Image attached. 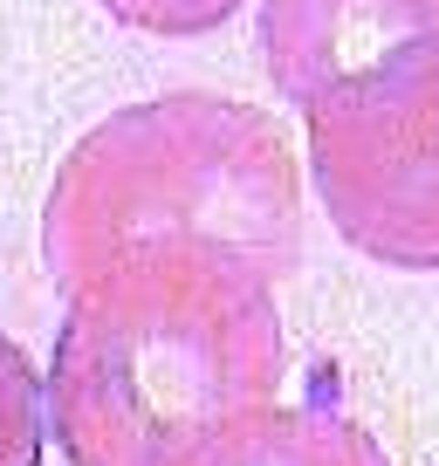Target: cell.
<instances>
[{"label": "cell", "instance_id": "obj_1", "mask_svg": "<svg viewBox=\"0 0 439 466\" xmlns=\"http://www.w3.org/2000/svg\"><path fill=\"white\" fill-rule=\"evenodd\" d=\"M281 281L234 254L158 248L62 295L48 432L62 466H199L281 391Z\"/></svg>", "mask_w": 439, "mask_h": 466}, {"label": "cell", "instance_id": "obj_2", "mask_svg": "<svg viewBox=\"0 0 439 466\" xmlns=\"http://www.w3.org/2000/svg\"><path fill=\"white\" fill-rule=\"evenodd\" d=\"M158 248H206L295 275L302 165L261 103L213 89H165L124 103L62 151L42 199V268L62 295L97 268Z\"/></svg>", "mask_w": 439, "mask_h": 466}, {"label": "cell", "instance_id": "obj_3", "mask_svg": "<svg viewBox=\"0 0 439 466\" xmlns=\"http://www.w3.org/2000/svg\"><path fill=\"white\" fill-rule=\"evenodd\" d=\"M302 151L330 227L378 268H439V35L302 103Z\"/></svg>", "mask_w": 439, "mask_h": 466}, {"label": "cell", "instance_id": "obj_4", "mask_svg": "<svg viewBox=\"0 0 439 466\" xmlns=\"http://www.w3.org/2000/svg\"><path fill=\"white\" fill-rule=\"evenodd\" d=\"M419 35H439V0H261L254 15L261 69L295 110Z\"/></svg>", "mask_w": 439, "mask_h": 466}, {"label": "cell", "instance_id": "obj_5", "mask_svg": "<svg viewBox=\"0 0 439 466\" xmlns=\"http://www.w3.org/2000/svg\"><path fill=\"white\" fill-rule=\"evenodd\" d=\"M199 466H392V452L378 446V432L330 405H275Z\"/></svg>", "mask_w": 439, "mask_h": 466}, {"label": "cell", "instance_id": "obj_6", "mask_svg": "<svg viewBox=\"0 0 439 466\" xmlns=\"http://www.w3.org/2000/svg\"><path fill=\"white\" fill-rule=\"evenodd\" d=\"M0 466H48V370L0 329Z\"/></svg>", "mask_w": 439, "mask_h": 466}, {"label": "cell", "instance_id": "obj_7", "mask_svg": "<svg viewBox=\"0 0 439 466\" xmlns=\"http://www.w3.org/2000/svg\"><path fill=\"white\" fill-rule=\"evenodd\" d=\"M117 28L158 35V42H192V35H213L248 7V0H97Z\"/></svg>", "mask_w": 439, "mask_h": 466}]
</instances>
